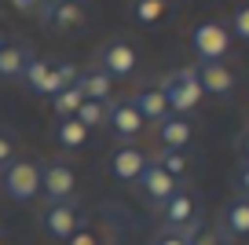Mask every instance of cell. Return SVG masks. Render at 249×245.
<instances>
[{
  "label": "cell",
  "instance_id": "1",
  "mask_svg": "<svg viewBox=\"0 0 249 245\" xmlns=\"http://www.w3.org/2000/svg\"><path fill=\"white\" fill-rule=\"evenodd\" d=\"M161 95H165V103H169V110L176 117H187L191 110L202 103V85H198V66H179V70H172L169 77H165L161 85Z\"/></svg>",
  "mask_w": 249,
  "mask_h": 245
},
{
  "label": "cell",
  "instance_id": "2",
  "mask_svg": "<svg viewBox=\"0 0 249 245\" xmlns=\"http://www.w3.org/2000/svg\"><path fill=\"white\" fill-rule=\"evenodd\" d=\"M202 205H198V194L191 191L187 183H179L176 191H172V198L161 205V223L165 230H179V234H187V230H195L198 223H202Z\"/></svg>",
  "mask_w": 249,
  "mask_h": 245
},
{
  "label": "cell",
  "instance_id": "3",
  "mask_svg": "<svg viewBox=\"0 0 249 245\" xmlns=\"http://www.w3.org/2000/svg\"><path fill=\"white\" fill-rule=\"evenodd\" d=\"M4 194L11 201H33L40 194V165L30 158H15L4 165Z\"/></svg>",
  "mask_w": 249,
  "mask_h": 245
},
{
  "label": "cell",
  "instance_id": "4",
  "mask_svg": "<svg viewBox=\"0 0 249 245\" xmlns=\"http://www.w3.org/2000/svg\"><path fill=\"white\" fill-rule=\"evenodd\" d=\"M40 22H44V30L52 33H77L81 26L88 22V11L81 0H40Z\"/></svg>",
  "mask_w": 249,
  "mask_h": 245
},
{
  "label": "cell",
  "instance_id": "5",
  "mask_svg": "<svg viewBox=\"0 0 249 245\" xmlns=\"http://www.w3.org/2000/svg\"><path fill=\"white\" fill-rule=\"evenodd\" d=\"M191 48H195L198 62H224L231 52V33L220 22H198L191 33Z\"/></svg>",
  "mask_w": 249,
  "mask_h": 245
},
{
  "label": "cell",
  "instance_id": "6",
  "mask_svg": "<svg viewBox=\"0 0 249 245\" xmlns=\"http://www.w3.org/2000/svg\"><path fill=\"white\" fill-rule=\"evenodd\" d=\"M40 194L52 201H73L77 194V172H73L70 161H48L40 169Z\"/></svg>",
  "mask_w": 249,
  "mask_h": 245
},
{
  "label": "cell",
  "instance_id": "7",
  "mask_svg": "<svg viewBox=\"0 0 249 245\" xmlns=\"http://www.w3.org/2000/svg\"><path fill=\"white\" fill-rule=\"evenodd\" d=\"M40 227H44V234L59 238V242H70L81 230V205L77 201H52V205H44Z\"/></svg>",
  "mask_w": 249,
  "mask_h": 245
},
{
  "label": "cell",
  "instance_id": "8",
  "mask_svg": "<svg viewBox=\"0 0 249 245\" xmlns=\"http://www.w3.org/2000/svg\"><path fill=\"white\" fill-rule=\"evenodd\" d=\"M143 117H140V110H136V103L132 99H110V106H107V128L114 132V139L117 143H132V139H140L143 136Z\"/></svg>",
  "mask_w": 249,
  "mask_h": 245
},
{
  "label": "cell",
  "instance_id": "9",
  "mask_svg": "<svg viewBox=\"0 0 249 245\" xmlns=\"http://www.w3.org/2000/svg\"><path fill=\"white\" fill-rule=\"evenodd\" d=\"M99 70L110 77V81H124L140 70V55L128 40H107L99 52Z\"/></svg>",
  "mask_w": 249,
  "mask_h": 245
},
{
  "label": "cell",
  "instance_id": "10",
  "mask_svg": "<svg viewBox=\"0 0 249 245\" xmlns=\"http://www.w3.org/2000/svg\"><path fill=\"white\" fill-rule=\"evenodd\" d=\"M176 187H179L176 179H172L165 169H158L154 161L147 158V169H143L140 179H136V191H140V198L147 201V205H158V209H161L165 201L172 198V191H176Z\"/></svg>",
  "mask_w": 249,
  "mask_h": 245
},
{
  "label": "cell",
  "instance_id": "11",
  "mask_svg": "<svg viewBox=\"0 0 249 245\" xmlns=\"http://www.w3.org/2000/svg\"><path fill=\"white\" fill-rule=\"evenodd\" d=\"M216 234L220 242H238V238L249 234V201L246 198H231L224 209H220V220H216Z\"/></svg>",
  "mask_w": 249,
  "mask_h": 245
},
{
  "label": "cell",
  "instance_id": "12",
  "mask_svg": "<svg viewBox=\"0 0 249 245\" xmlns=\"http://www.w3.org/2000/svg\"><path fill=\"white\" fill-rule=\"evenodd\" d=\"M198 66V85L205 95H216V99H231L234 92V73L227 62H195Z\"/></svg>",
  "mask_w": 249,
  "mask_h": 245
},
{
  "label": "cell",
  "instance_id": "13",
  "mask_svg": "<svg viewBox=\"0 0 249 245\" xmlns=\"http://www.w3.org/2000/svg\"><path fill=\"white\" fill-rule=\"evenodd\" d=\"M22 81L33 88V95H48V99H55V95L62 92V85H59V62H48V59H33L30 66H26Z\"/></svg>",
  "mask_w": 249,
  "mask_h": 245
},
{
  "label": "cell",
  "instance_id": "14",
  "mask_svg": "<svg viewBox=\"0 0 249 245\" xmlns=\"http://www.w3.org/2000/svg\"><path fill=\"white\" fill-rule=\"evenodd\" d=\"M143 169H147V154L136 150V146H117L110 154V176L121 179V183H136Z\"/></svg>",
  "mask_w": 249,
  "mask_h": 245
},
{
  "label": "cell",
  "instance_id": "15",
  "mask_svg": "<svg viewBox=\"0 0 249 245\" xmlns=\"http://www.w3.org/2000/svg\"><path fill=\"white\" fill-rule=\"evenodd\" d=\"M30 62H33L30 44H22V40L0 44V81H22Z\"/></svg>",
  "mask_w": 249,
  "mask_h": 245
},
{
  "label": "cell",
  "instance_id": "16",
  "mask_svg": "<svg viewBox=\"0 0 249 245\" xmlns=\"http://www.w3.org/2000/svg\"><path fill=\"white\" fill-rule=\"evenodd\" d=\"M158 139H161V150H187L191 139H195V124L187 121V117L169 114L158 124Z\"/></svg>",
  "mask_w": 249,
  "mask_h": 245
},
{
  "label": "cell",
  "instance_id": "17",
  "mask_svg": "<svg viewBox=\"0 0 249 245\" xmlns=\"http://www.w3.org/2000/svg\"><path fill=\"white\" fill-rule=\"evenodd\" d=\"M132 103H136V110H140V117L150 121V124H161L165 117L172 114L169 103H165V95H161V88H143V92L132 95Z\"/></svg>",
  "mask_w": 249,
  "mask_h": 245
},
{
  "label": "cell",
  "instance_id": "18",
  "mask_svg": "<svg viewBox=\"0 0 249 245\" xmlns=\"http://www.w3.org/2000/svg\"><path fill=\"white\" fill-rule=\"evenodd\" d=\"M77 88L85 92V99H95V103H110V95H114V81H110L107 73H103L99 66L92 70H81V81Z\"/></svg>",
  "mask_w": 249,
  "mask_h": 245
},
{
  "label": "cell",
  "instance_id": "19",
  "mask_svg": "<svg viewBox=\"0 0 249 245\" xmlns=\"http://www.w3.org/2000/svg\"><path fill=\"white\" fill-rule=\"evenodd\" d=\"M88 139V128L77 121V117H66V121L55 124V143L62 146V150H81Z\"/></svg>",
  "mask_w": 249,
  "mask_h": 245
},
{
  "label": "cell",
  "instance_id": "20",
  "mask_svg": "<svg viewBox=\"0 0 249 245\" xmlns=\"http://www.w3.org/2000/svg\"><path fill=\"white\" fill-rule=\"evenodd\" d=\"M169 4L172 0H132V18L140 26H154L169 15Z\"/></svg>",
  "mask_w": 249,
  "mask_h": 245
},
{
  "label": "cell",
  "instance_id": "21",
  "mask_svg": "<svg viewBox=\"0 0 249 245\" xmlns=\"http://www.w3.org/2000/svg\"><path fill=\"white\" fill-rule=\"evenodd\" d=\"M81 103H85V92L73 85V88H62V92L52 99V110H55V117H59V121H66V117H77Z\"/></svg>",
  "mask_w": 249,
  "mask_h": 245
},
{
  "label": "cell",
  "instance_id": "22",
  "mask_svg": "<svg viewBox=\"0 0 249 245\" xmlns=\"http://www.w3.org/2000/svg\"><path fill=\"white\" fill-rule=\"evenodd\" d=\"M150 161H154L158 169H165L172 179H176V183H183V176H187V165H191L183 150H158Z\"/></svg>",
  "mask_w": 249,
  "mask_h": 245
},
{
  "label": "cell",
  "instance_id": "23",
  "mask_svg": "<svg viewBox=\"0 0 249 245\" xmlns=\"http://www.w3.org/2000/svg\"><path fill=\"white\" fill-rule=\"evenodd\" d=\"M107 106L110 103H95V99H85L77 110V121L85 128H107Z\"/></svg>",
  "mask_w": 249,
  "mask_h": 245
},
{
  "label": "cell",
  "instance_id": "24",
  "mask_svg": "<svg viewBox=\"0 0 249 245\" xmlns=\"http://www.w3.org/2000/svg\"><path fill=\"white\" fill-rule=\"evenodd\" d=\"M231 187H234V198L249 201V161H238V169L231 172Z\"/></svg>",
  "mask_w": 249,
  "mask_h": 245
},
{
  "label": "cell",
  "instance_id": "25",
  "mask_svg": "<svg viewBox=\"0 0 249 245\" xmlns=\"http://www.w3.org/2000/svg\"><path fill=\"white\" fill-rule=\"evenodd\" d=\"M231 33H234L238 40H246V44H249V4L234 8V15H231Z\"/></svg>",
  "mask_w": 249,
  "mask_h": 245
},
{
  "label": "cell",
  "instance_id": "26",
  "mask_svg": "<svg viewBox=\"0 0 249 245\" xmlns=\"http://www.w3.org/2000/svg\"><path fill=\"white\" fill-rule=\"evenodd\" d=\"M187 245H224V242H220L216 230H209V227H202V223H198L195 230H187Z\"/></svg>",
  "mask_w": 249,
  "mask_h": 245
},
{
  "label": "cell",
  "instance_id": "27",
  "mask_svg": "<svg viewBox=\"0 0 249 245\" xmlns=\"http://www.w3.org/2000/svg\"><path fill=\"white\" fill-rule=\"evenodd\" d=\"M8 161H15V136L0 128V169H4Z\"/></svg>",
  "mask_w": 249,
  "mask_h": 245
},
{
  "label": "cell",
  "instance_id": "28",
  "mask_svg": "<svg viewBox=\"0 0 249 245\" xmlns=\"http://www.w3.org/2000/svg\"><path fill=\"white\" fill-rule=\"evenodd\" d=\"M150 245H187V234H179V230H158L154 238H150Z\"/></svg>",
  "mask_w": 249,
  "mask_h": 245
},
{
  "label": "cell",
  "instance_id": "29",
  "mask_svg": "<svg viewBox=\"0 0 249 245\" xmlns=\"http://www.w3.org/2000/svg\"><path fill=\"white\" fill-rule=\"evenodd\" d=\"M15 11H22V15H33V11H40V0H8Z\"/></svg>",
  "mask_w": 249,
  "mask_h": 245
},
{
  "label": "cell",
  "instance_id": "30",
  "mask_svg": "<svg viewBox=\"0 0 249 245\" xmlns=\"http://www.w3.org/2000/svg\"><path fill=\"white\" fill-rule=\"evenodd\" d=\"M70 245H99V238H95L92 230H77V234L70 238Z\"/></svg>",
  "mask_w": 249,
  "mask_h": 245
},
{
  "label": "cell",
  "instance_id": "31",
  "mask_svg": "<svg viewBox=\"0 0 249 245\" xmlns=\"http://www.w3.org/2000/svg\"><path fill=\"white\" fill-rule=\"evenodd\" d=\"M238 150H242V161H249V124L238 132Z\"/></svg>",
  "mask_w": 249,
  "mask_h": 245
},
{
  "label": "cell",
  "instance_id": "32",
  "mask_svg": "<svg viewBox=\"0 0 249 245\" xmlns=\"http://www.w3.org/2000/svg\"><path fill=\"white\" fill-rule=\"evenodd\" d=\"M246 4H249V0H246Z\"/></svg>",
  "mask_w": 249,
  "mask_h": 245
}]
</instances>
